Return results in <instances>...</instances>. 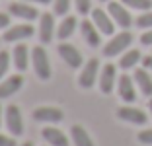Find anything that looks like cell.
I'll list each match as a JSON object with an SVG mask.
<instances>
[{"label": "cell", "mask_w": 152, "mask_h": 146, "mask_svg": "<svg viewBox=\"0 0 152 146\" xmlns=\"http://www.w3.org/2000/svg\"><path fill=\"white\" fill-rule=\"evenodd\" d=\"M43 146H49V144H43Z\"/></svg>", "instance_id": "cell-39"}, {"label": "cell", "mask_w": 152, "mask_h": 146, "mask_svg": "<svg viewBox=\"0 0 152 146\" xmlns=\"http://www.w3.org/2000/svg\"><path fill=\"white\" fill-rule=\"evenodd\" d=\"M133 33L127 29L119 31V33H113L109 37V41L105 45H102V55L105 58H113V57H121L127 49H131V43H133Z\"/></svg>", "instance_id": "cell-2"}, {"label": "cell", "mask_w": 152, "mask_h": 146, "mask_svg": "<svg viewBox=\"0 0 152 146\" xmlns=\"http://www.w3.org/2000/svg\"><path fill=\"white\" fill-rule=\"evenodd\" d=\"M68 134H70V142L74 146H96L92 134H90L88 128L82 127V125H72Z\"/></svg>", "instance_id": "cell-20"}, {"label": "cell", "mask_w": 152, "mask_h": 146, "mask_svg": "<svg viewBox=\"0 0 152 146\" xmlns=\"http://www.w3.org/2000/svg\"><path fill=\"white\" fill-rule=\"evenodd\" d=\"M117 80H119V76H117V66L113 62H105L102 66V70H99V78H98L99 92L109 96V93L117 88Z\"/></svg>", "instance_id": "cell-13"}, {"label": "cell", "mask_w": 152, "mask_h": 146, "mask_svg": "<svg viewBox=\"0 0 152 146\" xmlns=\"http://www.w3.org/2000/svg\"><path fill=\"white\" fill-rule=\"evenodd\" d=\"M12 66L16 68V72H27L31 68V49L26 43H16L12 47Z\"/></svg>", "instance_id": "cell-11"}, {"label": "cell", "mask_w": 152, "mask_h": 146, "mask_svg": "<svg viewBox=\"0 0 152 146\" xmlns=\"http://www.w3.org/2000/svg\"><path fill=\"white\" fill-rule=\"evenodd\" d=\"M23 84H26V78H23L22 72L8 74L6 78H2V80H0V101L14 97L20 90L23 88Z\"/></svg>", "instance_id": "cell-12"}, {"label": "cell", "mask_w": 152, "mask_h": 146, "mask_svg": "<svg viewBox=\"0 0 152 146\" xmlns=\"http://www.w3.org/2000/svg\"><path fill=\"white\" fill-rule=\"evenodd\" d=\"M117 119L123 121V123H129V125H139V127L148 123L146 113L142 109H139V107H133L131 103H127V105L117 109Z\"/></svg>", "instance_id": "cell-18"}, {"label": "cell", "mask_w": 152, "mask_h": 146, "mask_svg": "<svg viewBox=\"0 0 152 146\" xmlns=\"http://www.w3.org/2000/svg\"><path fill=\"white\" fill-rule=\"evenodd\" d=\"M53 14L55 16H66V14H70V8L74 6V0H53Z\"/></svg>", "instance_id": "cell-24"}, {"label": "cell", "mask_w": 152, "mask_h": 146, "mask_svg": "<svg viewBox=\"0 0 152 146\" xmlns=\"http://www.w3.org/2000/svg\"><path fill=\"white\" fill-rule=\"evenodd\" d=\"M129 10H137V12H146L152 8V0H121Z\"/></svg>", "instance_id": "cell-25"}, {"label": "cell", "mask_w": 152, "mask_h": 146, "mask_svg": "<svg viewBox=\"0 0 152 146\" xmlns=\"http://www.w3.org/2000/svg\"><path fill=\"white\" fill-rule=\"evenodd\" d=\"M140 43L144 47H152V29H144V33L140 35Z\"/></svg>", "instance_id": "cell-31"}, {"label": "cell", "mask_w": 152, "mask_h": 146, "mask_svg": "<svg viewBox=\"0 0 152 146\" xmlns=\"http://www.w3.org/2000/svg\"><path fill=\"white\" fill-rule=\"evenodd\" d=\"M29 4H35V6H51L53 4V0H26Z\"/></svg>", "instance_id": "cell-33"}, {"label": "cell", "mask_w": 152, "mask_h": 146, "mask_svg": "<svg viewBox=\"0 0 152 146\" xmlns=\"http://www.w3.org/2000/svg\"><path fill=\"white\" fill-rule=\"evenodd\" d=\"M140 64H142V68H146V70H152V55H146V57H142Z\"/></svg>", "instance_id": "cell-32"}, {"label": "cell", "mask_w": 152, "mask_h": 146, "mask_svg": "<svg viewBox=\"0 0 152 146\" xmlns=\"http://www.w3.org/2000/svg\"><path fill=\"white\" fill-rule=\"evenodd\" d=\"M117 96L121 97V101L125 103H134L137 101V84H134V78L129 74H121L117 80Z\"/></svg>", "instance_id": "cell-17"}, {"label": "cell", "mask_w": 152, "mask_h": 146, "mask_svg": "<svg viewBox=\"0 0 152 146\" xmlns=\"http://www.w3.org/2000/svg\"><path fill=\"white\" fill-rule=\"evenodd\" d=\"M99 2H105V4H107V2H111V0H99Z\"/></svg>", "instance_id": "cell-37"}, {"label": "cell", "mask_w": 152, "mask_h": 146, "mask_svg": "<svg viewBox=\"0 0 152 146\" xmlns=\"http://www.w3.org/2000/svg\"><path fill=\"white\" fill-rule=\"evenodd\" d=\"M31 70L37 80L41 82H49L53 76V64H51V57L47 53L45 45H35L31 49Z\"/></svg>", "instance_id": "cell-1"}, {"label": "cell", "mask_w": 152, "mask_h": 146, "mask_svg": "<svg viewBox=\"0 0 152 146\" xmlns=\"http://www.w3.org/2000/svg\"><path fill=\"white\" fill-rule=\"evenodd\" d=\"M99 70H102V62L99 58H88V61L82 64L80 72H78V86L82 90H92L96 84H98V78H99Z\"/></svg>", "instance_id": "cell-7"}, {"label": "cell", "mask_w": 152, "mask_h": 146, "mask_svg": "<svg viewBox=\"0 0 152 146\" xmlns=\"http://www.w3.org/2000/svg\"><path fill=\"white\" fill-rule=\"evenodd\" d=\"M78 27H80V22H78L76 16H72V14L63 16L61 22L57 23V39L58 41H68L78 31Z\"/></svg>", "instance_id": "cell-19"}, {"label": "cell", "mask_w": 152, "mask_h": 146, "mask_svg": "<svg viewBox=\"0 0 152 146\" xmlns=\"http://www.w3.org/2000/svg\"><path fill=\"white\" fill-rule=\"evenodd\" d=\"M90 20L94 22V26L99 29V33L105 37H111L113 33H115V22H113V18L109 16L107 10L103 8H94L92 12H90Z\"/></svg>", "instance_id": "cell-14"}, {"label": "cell", "mask_w": 152, "mask_h": 146, "mask_svg": "<svg viewBox=\"0 0 152 146\" xmlns=\"http://www.w3.org/2000/svg\"><path fill=\"white\" fill-rule=\"evenodd\" d=\"M2 127H4V105L0 101V131H2Z\"/></svg>", "instance_id": "cell-34"}, {"label": "cell", "mask_w": 152, "mask_h": 146, "mask_svg": "<svg viewBox=\"0 0 152 146\" xmlns=\"http://www.w3.org/2000/svg\"><path fill=\"white\" fill-rule=\"evenodd\" d=\"M4 128L6 133H10L12 137H22L26 133V123H23V113L20 109V105L16 103H8L4 107Z\"/></svg>", "instance_id": "cell-4"}, {"label": "cell", "mask_w": 152, "mask_h": 146, "mask_svg": "<svg viewBox=\"0 0 152 146\" xmlns=\"http://www.w3.org/2000/svg\"><path fill=\"white\" fill-rule=\"evenodd\" d=\"M20 146H35L31 140H26V142H20Z\"/></svg>", "instance_id": "cell-35"}, {"label": "cell", "mask_w": 152, "mask_h": 146, "mask_svg": "<svg viewBox=\"0 0 152 146\" xmlns=\"http://www.w3.org/2000/svg\"><path fill=\"white\" fill-rule=\"evenodd\" d=\"M137 140L140 144H146V146H152V128H144L137 134Z\"/></svg>", "instance_id": "cell-29"}, {"label": "cell", "mask_w": 152, "mask_h": 146, "mask_svg": "<svg viewBox=\"0 0 152 146\" xmlns=\"http://www.w3.org/2000/svg\"><path fill=\"white\" fill-rule=\"evenodd\" d=\"M74 8L80 16H88L94 10V6H92V0H74Z\"/></svg>", "instance_id": "cell-27"}, {"label": "cell", "mask_w": 152, "mask_h": 146, "mask_svg": "<svg viewBox=\"0 0 152 146\" xmlns=\"http://www.w3.org/2000/svg\"><path fill=\"white\" fill-rule=\"evenodd\" d=\"M10 26H12V16L8 14V10L0 12V31H6Z\"/></svg>", "instance_id": "cell-30"}, {"label": "cell", "mask_w": 152, "mask_h": 146, "mask_svg": "<svg viewBox=\"0 0 152 146\" xmlns=\"http://www.w3.org/2000/svg\"><path fill=\"white\" fill-rule=\"evenodd\" d=\"M57 16L53 12H41L37 20V39L41 45H49L57 39Z\"/></svg>", "instance_id": "cell-6"}, {"label": "cell", "mask_w": 152, "mask_h": 146, "mask_svg": "<svg viewBox=\"0 0 152 146\" xmlns=\"http://www.w3.org/2000/svg\"><path fill=\"white\" fill-rule=\"evenodd\" d=\"M0 146H20L18 138L12 137L10 133H2L0 131Z\"/></svg>", "instance_id": "cell-28"}, {"label": "cell", "mask_w": 152, "mask_h": 146, "mask_svg": "<svg viewBox=\"0 0 152 146\" xmlns=\"http://www.w3.org/2000/svg\"><path fill=\"white\" fill-rule=\"evenodd\" d=\"M134 26L140 27V29H152V10L140 12V16L134 20Z\"/></svg>", "instance_id": "cell-26"}, {"label": "cell", "mask_w": 152, "mask_h": 146, "mask_svg": "<svg viewBox=\"0 0 152 146\" xmlns=\"http://www.w3.org/2000/svg\"><path fill=\"white\" fill-rule=\"evenodd\" d=\"M78 31H80V37L82 41H84L86 45H88L90 49H98L102 47V33H99V29L94 26V22L90 18H84L80 22V27H78Z\"/></svg>", "instance_id": "cell-16"}, {"label": "cell", "mask_w": 152, "mask_h": 146, "mask_svg": "<svg viewBox=\"0 0 152 146\" xmlns=\"http://www.w3.org/2000/svg\"><path fill=\"white\" fill-rule=\"evenodd\" d=\"M148 111H150V115H152V97H148Z\"/></svg>", "instance_id": "cell-36"}, {"label": "cell", "mask_w": 152, "mask_h": 146, "mask_svg": "<svg viewBox=\"0 0 152 146\" xmlns=\"http://www.w3.org/2000/svg\"><path fill=\"white\" fill-rule=\"evenodd\" d=\"M41 138L45 140V144H49V146H70V134H66L57 125H43Z\"/></svg>", "instance_id": "cell-15"}, {"label": "cell", "mask_w": 152, "mask_h": 146, "mask_svg": "<svg viewBox=\"0 0 152 146\" xmlns=\"http://www.w3.org/2000/svg\"><path fill=\"white\" fill-rule=\"evenodd\" d=\"M12 68V53L8 49H0V80L6 78Z\"/></svg>", "instance_id": "cell-23"}, {"label": "cell", "mask_w": 152, "mask_h": 146, "mask_svg": "<svg viewBox=\"0 0 152 146\" xmlns=\"http://www.w3.org/2000/svg\"><path fill=\"white\" fill-rule=\"evenodd\" d=\"M2 43H4V41H2V35H0V45H2Z\"/></svg>", "instance_id": "cell-38"}, {"label": "cell", "mask_w": 152, "mask_h": 146, "mask_svg": "<svg viewBox=\"0 0 152 146\" xmlns=\"http://www.w3.org/2000/svg\"><path fill=\"white\" fill-rule=\"evenodd\" d=\"M8 14L12 18H16L18 22H27V23H35L39 20L41 12H39V6L35 4H29L26 0H14L8 4Z\"/></svg>", "instance_id": "cell-5"}, {"label": "cell", "mask_w": 152, "mask_h": 146, "mask_svg": "<svg viewBox=\"0 0 152 146\" xmlns=\"http://www.w3.org/2000/svg\"><path fill=\"white\" fill-rule=\"evenodd\" d=\"M57 55L61 57V61H63L68 68H72V70H80L82 64L86 62L84 57H82V53H80V49L76 47V45L68 43V41H58Z\"/></svg>", "instance_id": "cell-8"}, {"label": "cell", "mask_w": 152, "mask_h": 146, "mask_svg": "<svg viewBox=\"0 0 152 146\" xmlns=\"http://www.w3.org/2000/svg\"><path fill=\"white\" fill-rule=\"evenodd\" d=\"M142 61V55H140L139 49H127L125 53L121 55L119 58V68L121 70H131V68H137V64Z\"/></svg>", "instance_id": "cell-22"}, {"label": "cell", "mask_w": 152, "mask_h": 146, "mask_svg": "<svg viewBox=\"0 0 152 146\" xmlns=\"http://www.w3.org/2000/svg\"><path fill=\"white\" fill-rule=\"evenodd\" d=\"M31 119L39 125H58L64 121V111L57 105H39L31 111Z\"/></svg>", "instance_id": "cell-9"}, {"label": "cell", "mask_w": 152, "mask_h": 146, "mask_svg": "<svg viewBox=\"0 0 152 146\" xmlns=\"http://www.w3.org/2000/svg\"><path fill=\"white\" fill-rule=\"evenodd\" d=\"M33 35H37V27L33 23L18 22V23H12L6 31H2V41L8 45H16V43L29 41Z\"/></svg>", "instance_id": "cell-3"}, {"label": "cell", "mask_w": 152, "mask_h": 146, "mask_svg": "<svg viewBox=\"0 0 152 146\" xmlns=\"http://www.w3.org/2000/svg\"><path fill=\"white\" fill-rule=\"evenodd\" d=\"M109 12V16L113 18V22H115L117 27H121V29H129L131 26L134 23L133 16H131L129 8H127L123 2H117V0H111V2H107V8H105Z\"/></svg>", "instance_id": "cell-10"}, {"label": "cell", "mask_w": 152, "mask_h": 146, "mask_svg": "<svg viewBox=\"0 0 152 146\" xmlns=\"http://www.w3.org/2000/svg\"><path fill=\"white\" fill-rule=\"evenodd\" d=\"M134 78V84H137V88L140 90V93L146 97H152V74L146 70V68H137L133 74Z\"/></svg>", "instance_id": "cell-21"}]
</instances>
